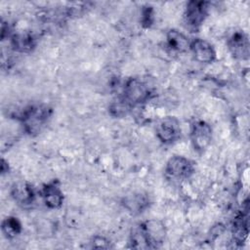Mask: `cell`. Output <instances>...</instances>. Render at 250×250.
Here are the masks:
<instances>
[{"label":"cell","mask_w":250,"mask_h":250,"mask_svg":"<svg viewBox=\"0 0 250 250\" xmlns=\"http://www.w3.org/2000/svg\"><path fill=\"white\" fill-rule=\"evenodd\" d=\"M53 114V109L46 104H31L25 106L18 118L23 131L30 135L35 136L47 126Z\"/></svg>","instance_id":"cell-1"},{"label":"cell","mask_w":250,"mask_h":250,"mask_svg":"<svg viewBox=\"0 0 250 250\" xmlns=\"http://www.w3.org/2000/svg\"><path fill=\"white\" fill-rule=\"evenodd\" d=\"M137 229L146 246L145 248H158L166 238V227L163 222L156 219L146 220L139 224Z\"/></svg>","instance_id":"cell-2"},{"label":"cell","mask_w":250,"mask_h":250,"mask_svg":"<svg viewBox=\"0 0 250 250\" xmlns=\"http://www.w3.org/2000/svg\"><path fill=\"white\" fill-rule=\"evenodd\" d=\"M210 3L208 1H188L184 12V23L191 32H198L209 15Z\"/></svg>","instance_id":"cell-3"},{"label":"cell","mask_w":250,"mask_h":250,"mask_svg":"<svg viewBox=\"0 0 250 250\" xmlns=\"http://www.w3.org/2000/svg\"><path fill=\"white\" fill-rule=\"evenodd\" d=\"M193 172L194 163L183 155H173L170 157L164 169L166 179L172 183H181L188 180Z\"/></svg>","instance_id":"cell-4"},{"label":"cell","mask_w":250,"mask_h":250,"mask_svg":"<svg viewBox=\"0 0 250 250\" xmlns=\"http://www.w3.org/2000/svg\"><path fill=\"white\" fill-rule=\"evenodd\" d=\"M151 90L142 79L128 78L122 89V98L132 106L146 103L151 97Z\"/></svg>","instance_id":"cell-5"},{"label":"cell","mask_w":250,"mask_h":250,"mask_svg":"<svg viewBox=\"0 0 250 250\" xmlns=\"http://www.w3.org/2000/svg\"><path fill=\"white\" fill-rule=\"evenodd\" d=\"M212 127L202 119H194L189 126V138L191 146L198 154H203L212 141Z\"/></svg>","instance_id":"cell-6"},{"label":"cell","mask_w":250,"mask_h":250,"mask_svg":"<svg viewBox=\"0 0 250 250\" xmlns=\"http://www.w3.org/2000/svg\"><path fill=\"white\" fill-rule=\"evenodd\" d=\"M156 138L164 145H172L181 137L180 121L175 116L162 117L155 126Z\"/></svg>","instance_id":"cell-7"},{"label":"cell","mask_w":250,"mask_h":250,"mask_svg":"<svg viewBox=\"0 0 250 250\" xmlns=\"http://www.w3.org/2000/svg\"><path fill=\"white\" fill-rule=\"evenodd\" d=\"M227 44L233 58L242 61L249 59L250 42L248 35L243 30L233 31L229 36Z\"/></svg>","instance_id":"cell-8"},{"label":"cell","mask_w":250,"mask_h":250,"mask_svg":"<svg viewBox=\"0 0 250 250\" xmlns=\"http://www.w3.org/2000/svg\"><path fill=\"white\" fill-rule=\"evenodd\" d=\"M40 194L45 206L49 209H59L63 204L64 194L58 180L43 185Z\"/></svg>","instance_id":"cell-9"},{"label":"cell","mask_w":250,"mask_h":250,"mask_svg":"<svg viewBox=\"0 0 250 250\" xmlns=\"http://www.w3.org/2000/svg\"><path fill=\"white\" fill-rule=\"evenodd\" d=\"M189 51L191 52L194 60L200 63H212L217 58L214 46L202 38L192 39L189 44Z\"/></svg>","instance_id":"cell-10"},{"label":"cell","mask_w":250,"mask_h":250,"mask_svg":"<svg viewBox=\"0 0 250 250\" xmlns=\"http://www.w3.org/2000/svg\"><path fill=\"white\" fill-rule=\"evenodd\" d=\"M13 200L21 207L31 206L35 201V190L29 183L25 181H19L13 184L10 190Z\"/></svg>","instance_id":"cell-11"},{"label":"cell","mask_w":250,"mask_h":250,"mask_svg":"<svg viewBox=\"0 0 250 250\" xmlns=\"http://www.w3.org/2000/svg\"><path fill=\"white\" fill-rule=\"evenodd\" d=\"M12 49L19 53H30L36 47V39L29 32L14 33L10 37Z\"/></svg>","instance_id":"cell-12"},{"label":"cell","mask_w":250,"mask_h":250,"mask_svg":"<svg viewBox=\"0 0 250 250\" xmlns=\"http://www.w3.org/2000/svg\"><path fill=\"white\" fill-rule=\"evenodd\" d=\"M190 41L178 29H170L166 34V46L171 52L184 53L189 50Z\"/></svg>","instance_id":"cell-13"},{"label":"cell","mask_w":250,"mask_h":250,"mask_svg":"<svg viewBox=\"0 0 250 250\" xmlns=\"http://www.w3.org/2000/svg\"><path fill=\"white\" fill-rule=\"evenodd\" d=\"M248 226V217L244 213L239 214L234 219L231 227V235L236 244H242L246 240L249 233Z\"/></svg>","instance_id":"cell-14"},{"label":"cell","mask_w":250,"mask_h":250,"mask_svg":"<svg viewBox=\"0 0 250 250\" xmlns=\"http://www.w3.org/2000/svg\"><path fill=\"white\" fill-rule=\"evenodd\" d=\"M122 204L124 208H126L132 214H140L146 208H147L149 204V200L146 195L143 193H133L132 195H128L123 198Z\"/></svg>","instance_id":"cell-15"},{"label":"cell","mask_w":250,"mask_h":250,"mask_svg":"<svg viewBox=\"0 0 250 250\" xmlns=\"http://www.w3.org/2000/svg\"><path fill=\"white\" fill-rule=\"evenodd\" d=\"M1 231L6 238H14L22 231V225L16 216H7L1 223Z\"/></svg>","instance_id":"cell-16"},{"label":"cell","mask_w":250,"mask_h":250,"mask_svg":"<svg viewBox=\"0 0 250 250\" xmlns=\"http://www.w3.org/2000/svg\"><path fill=\"white\" fill-rule=\"evenodd\" d=\"M132 107V105H130L122 97H120L112 101V103L109 104L108 111L113 117H124L129 113Z\"/></svg>","instance_id":"cell-17"},{"label":"cell","mask_w":250,"mask_h":250,"mask_svg":"<svg viewBox=\"0 0 250 250\" xmlns=\"http://www.w3.org/2000/svg\"><path fill=\"white\" fill-rule=\"evenodd\" d=\"M154 21V9L152 6L146 4L141 10V23L143 27L149 28Z\"/></svg>","instance_id":"cell-18"},{"label":"cell","mask_w":250,"mask_h":250,"mask_svg":"<svg viewBox=\"0 0 250 250\" xmlns=\"http://www.w3.org/2000/svg\"><path fill=\"white\" fill-rule=\"evenodd\" d=\"M93 242V246L97 243H99V245L97 246V248H108L109 247V241L107 239H105L104 236H100V235H97L93 238L92 240Z\"/></svg>","instance_id":"cell-19"},{"label":"cell","mask_w":250,"mask_h":250,"mask_svg":"<svg viewBox=\"0 0 250 250\" xmlns=\"http://www.w3.org/2000/svg\"><path fill=\"white\" fill-rule=\"evenodd\" d=\"M6 173H9V165H8V162H6V160L4 158H2V160H1V174L4 175Z\"/></svg>","instance_id":"cell-20"}]
</instances>
